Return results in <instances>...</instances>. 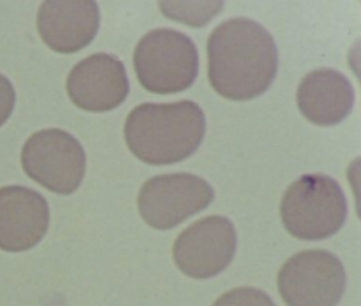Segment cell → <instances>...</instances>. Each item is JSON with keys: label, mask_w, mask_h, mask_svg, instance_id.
<instances>
[{"label": "cell", "mask_w": 361, "mask_h": 306, "mask_svg": "<svg viewBox=\"0 0 361 306\" xmlns=\"http://www.w3.org/2000/svg\"><path fill=\"white\" fill-rule=\"evenodd\" d=\"M207 78L228 100H251L272 83L278 52L272 35L259 23L235 17L220 23L206 44Z\"/></svg>", "instance_id": "obj_1"}, {"label": "cell", "mask_w": 361, "mask_h": 306, "mask_svg": "<svg viewBox=\"0 0 361 306\" xmlns=\"http://www.w3.org/2000/svg\"><path fill=\"white\" fill-rule=\"evenodd\" d=\"M204 114L192 100L141 103L124 121L128 149L149 165H169L195 152L204 135Z\"/></svg>", "instance_id": "obj_2"}, {"label": "cell", "mask_w": 361, "mask_h": 306, "mask_svg": "<svg viewBox=\"0 0 361 306\" xmlns=\"http://www.w3.org/2000/svg\"><path fill=\"white\" fill-rule=\"evenodd\" d=\"M279 214L290 235L300 240H322L340 230L345 220L347 203L340 185L331 176L307 173L286 188Z\"/></svg>", "instance_id": "obj_3"}, {"label": "cell", "mask_w": 361, "mask_h": 306, "mask_svg": "<svg viewBox=\"0 0 361 306\" xmlns=\"http://www.w3.org/2000/svg\"><path fill=\"white\" fill-rule=\"evenodd\" d=\"M133 65L145 90L171 94L188 89L195 82L199 55L186 34L171 28H155L137 42Z\"/></svg>", "instance_id": "obj_4"}, {"label": "cell", "mask_w": 361, "mask_h": 306, "mask_svg": "<svg viewBox=\"0 0 361 306\" xmlns=\"http://www.w3.org/2000/svg\"><path fill=\"white\" fill-rule=\"evenodd\" d=\"M24 172L45 189L69 195L75 192L86 171L82 144L68 131L44 128L32 133L21 148Z\"/></svg>", "instance_id": "obj_5"}, {"label": "cell", "mask_w": 361, "mask_h": 306, "mask_svg": "<svg viewBox=\"0 0 361 306\" xmlns=\"http://www.w3.org/2000/svg\"><path fill=\"white\" fill-rule=\"evenodd\" d=\"M278 290L286 306H336L344 292L345 271L326 250H305L278 271Z\"/></svg>", "instance_id": "obj_6"}, {"label": "cell", "mask_w": 361, "mask_h": 306, "mask_svg": "<svg viewBox=\"0 0 361 306\" xmlns=\"http://www.w3.org/2000/svg\"><path fill=\"white\" fill-rule=\"evenodd\" d=\"M213 196V188L197 175L162 173L142 183L137 195V207L149 227L168 230L206 209Z\"/></svg>", "instance_id": "obj_7"}, {"label": "cell", "mask_w": 361, "mask_h": 306, "mask_svg": "<svg viewBox=\"0 0 361 306\" xmlns=\"http://www.w3.org/2000/svg\"><path fill=\"white\" fill-rule=\"evenodd\" d=\"M235 228L224 216H206L180 231L172 245V257L182 274L206 279L221 272L233 259Z\"/></svg>", "instance_id": "obj_8"}, {"label": "cell", "mask_w": 361, "mask_h": 306, "mask_svg": "<svg viewBox=\"0 0 361 306\" xmlns=\"http://www.w3.org/2000/svg\"><path fill=\"white\" fill-rule=\"evenodd\" d=\"M128 78L114 55L97 52L79 61L66 78L72 103L86 111L100 113L118 107L128 94Z\"/></svg>", "instance_id": "obj_9"}, {"label": "cell", "mask_w": 361, "mask_h": 306, "mask_svg": "<svg viewBox=\"0 0 361 306\" xmlns=\"http://www.w3.org/2000/svg\"><path fill=\"white\" fill-rule=\"evenodd\" d=\"M100 13L93 0H47L37 13V30L52 51L73 54L97 34Z\"/></svg>", "instance_id": "obj_10"}, {"label": "cell", "mask_w": 361, "mask_h": 306, "mask_svg": "<svg viewBox=\"0 0 361 306\" xmlns=\"http://www.w3.org/2000/svg\"><path fill=\"white\" fill-rule=\"evenodd\" d=\"M49 224V207L38 192L25 186L0 188V250L21 252L37 245Z\"/></svg>", "instance_id": "obj_11"}, {"label": "cell", "mask_w": 361, "mask_h": 306, "mask_svg": "<svg viewBox=\"0 0 361 306\" xmlns=\"http://www.w3.org/2000/svg\"><path fill=\"white\" fill-rule=\"evenodd\" d=\"M296 103L302 116L322 127L343 121L351 111L354 90L350 80L331 68L307 72L296 89Z\"/></svg>", "instance_id": "obj_12"}, {"label": "cell", "mask_w": 361, "mask_h": 306, "mask_svg": "<svg viewBox=\"0 0 361 306\" xmlns=\"http://www.w3.org/2000/svg\"><path fill=\"white\" fill-rule=\"evenodd\" d=\"M158 7H159V11L169 20L186 24L189 27H202L221 11L223 1L161 0L158 1Z\"/></svg>", "instance_id": "obj_13"}, {"label": "cell", "mask_w": 361, "mask_h": 306, "mask_svg": "<svg viewBox=\"0 0 361 306\" xmlns=\"http://www.w3.org/2000/svg\"><path fill=\"white\" fill-rule=\"evenodd\" d=\"M212 306H275L271 298L261 289L238 286L220 295Z\"/></svg>", "instance_id": "obj_14"}, {"label": "cell", "mask_w": 361, "mask_h": 306, "mask_svg": "<svg viewBox=\"0 0 361 306\" xmlns=\"http://www.w3.org/2000/svg\"><path fill=\"white\" fill-rule=\"evenodd\" d=\"M16 103V92L11 82L0 73V127L11 116Z\"/></svg>", "instance_id": "obj_15"}]
</instances>
